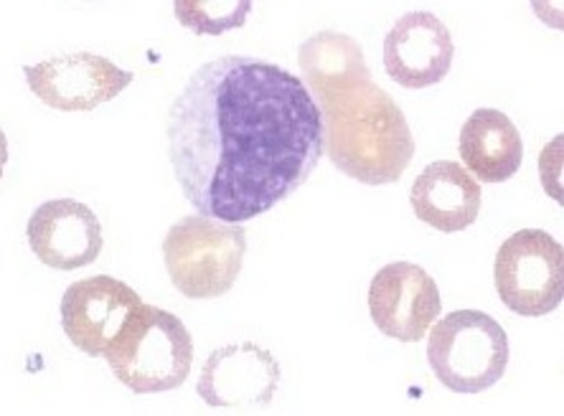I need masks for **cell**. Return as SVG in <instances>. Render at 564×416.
I'll list each match as a JSON object with an SVG mask.
<instances>
[{
	"instance_id": "cell-5",
	"label": "cell",
	"mask_w": 564,
	"mask_h": 416,
	"mask_svg": "<svg viewBox=\"0 0 564 416\" xmlns=\"http://www.w3.org/2000/svg\"><path fill=\"white\" fill-rule=\"evenodd\" d=\"M427 361L447 391L480 394L503 379L509 338L491 315L455 310L430 330Z\"/></svg>"
},
{
	"instance_id": "cell-13",
	"label": "cell",
	"mask_w": 564,
	"mask_h": 416,
	"mask_svg": "<svg viewBox=\"0 0 564 416\" xmlns=\"http://www.w3.org/2000/svg\"><path fill=\"white\" fill-rule=\"evenodd\" d=\"M484 190L478 180L453 161L427 165L412 183L410 204L414 216L443 234H455L473 227L480 214Z\"/></svg>"
},
{
	"instance_id": "cell-7",
	"label": "cell",
	"mask_w": 564,
	"mask_h": 416,
	"mask_svg": "<svg viewBox=\"0 0 564 416\" xmlns=\"http://www.w3.org/2000/svg\"><path fill=\"white\" fill-rule=\"evenodd\" d=\"M29 89L59 112H93L132 85V72L93 52L62 54L23 66Z\"/></svg>"
},
{
	"instance_id": "cell-2",
	"label": "cell",
	"mask_w": 564,
	"mask_h": 416,
	"mask_svg": "<svg viewBox=\"0 0 564 416\" xmlns=\"http://www.w3.org/2000/svg\"><path fill=\"white\" fill-rule=\"evenodd\" d=\"M323 118V150L344 176L389 186L414 157V138L400 105L371 81L369 66L305 85Z\"/></svg>"
},
{
	"instance_id": "cell-6",
	"label": "cell",
	"mask_w": 564,
	"mask_h": 416,
	"mask_svg": "<svg viewBox=\"0 0 564 416\" xmlns=\"http://www.w3.org/2000/svg\"><path fill=\"white\" fill-rule=\"evenodd\" d=\"M496 293L506 310L542 318L560 307L564 295V252L542 229H521L496 254Z\"/></svg>"
},
{
	"instance_id": "cell-1",
	"label": "cell",
	"mask_w": 564,
	"mask_h": 416,
	"mask_svg": "<svg viewBox=\"0 0 564 416\" xmlns=\"http://www.w3.org/2000/svg\"><path fill=\"white\" fill-rule=\"evenodd\" d=\"M323 118L295 74L254 56L198 66L169 112V157L202 216L245 223L311 178Z\"/></svg>"
},
{
	"instance_id": "cell-11",
	"label": "cell",
	"mask_w": 564,
	"mask_h": 416,
	"mask_svg": "<svg viewBox=\"0 0 564 416\" xmlns=\"http://www.w3.org/2000/svg\"><path fill=\"white\" fill-rule=\"evenodd\" d=\"M26 234L39 262L62 272L89 267L105 247L102 223L93 208L74 198L41 204L31 214Z\"/></svg>"
},
{
	"instance_id": "cell-10",
	"label": "cell",
	"mask_w": 564,
	"mask_h": 416,
	"mask_svg": "<svg viewBox=\"0 0 564 416\" xmlns=\"http://www.w3.org/2000/svg\"><path fill=\"white\" fill-rule=\"evenodd\" d=\"M280 376V363L262 346L231 343L209 355L196 391L217 409H254L275 398Z\"/></svg>"
},
{
	"instance_id": "cell-12",
	"label": "cell",
	"mask_w": 564,
	"mask_h": 416,
	"mask_svg": "<svg viewBox=\"0 0 564 416\" xmlns=\"http://www.w3.org/2000/svg\"><path fill=\"white\" fill-rule=\"evenodd\" d=\"M453 56L451 29L427 11L404 13L384 39L387 74L404 89L440 85L451 72Z\"/></svg>"
},
{
	"instance_id": "cell-9",
	"label": "cell",
	"mask_w": 564,
	"mask_h": 416,
	"mask_svg": "<svg viewBox=\"0 0 564 416\" xmlns=\"http://www.w3.org/2000/svg\"><path fill=\"white\" fill-rule=\"evenodd\" d=\"M443 299L430 274L412 262H394L379 270L369 287V313L384 336L402 343H420L433 328Z\"/></svg>"
},
{
	"instance_id": "cell-14",
	"label": "cell",
	"mask_w": 564,
	"mask_h": 416,
	"mask_svg": "<svg viewBox=\"0 0 564 416\" xmlns=\"http://www.w3.org/2000/svg\"><path fill=\"white\" fill-rule=\"evenodd\" d=\"M460 157L473 176L484 183L513 178L524 161V140L503 112L480 107L460 128Z\"/></svg>"
},
{
	"instance_id": "cell-8",
	"label": "cell",
	"mask_w": 564,
	"mask_h": 416,
	"mask_svg": "<svg viewBox=\"0 0 564 416\" xmlns=\"http://www.w3.org/2000/svg\"><path fill=\"white\" fill-rule=\"evenodd\" d=\"M140 305L143 299L126 282L107 274L79 280L62 297V328L77 351L99 358L107 353Z\"/></svg>"
},
{
	"instance_id": "cell-15",
	"label": "cell",
	"mask_w": 564,
	"mask_h": 416,
	"mask_svg": "<svg viewBox=\"0 0 564 416\" xmlns=\"http://www.w3.org/2000/svg\"><path fill=\"white\" fill-rule=\"evenodd\" d=\"M252 11V0H235V3H217V0H176L173 13L181 26L198 33V36H219V33L237 31L247 23Z\"/></svg>"
},
{
	"instance_id": "cell-4",
	"label": "cell",
	"mask_w": 564,
	"mask_h": 416,
	"mask_svg": "<svg viewBox=\"0 0 564 416\" xmlns=\"http://www.w3.org/2000/svg\"><path fill=\"white\" fill-rule=\"evenodd\" d=\"M247 231L209 216H186L163 239V260L173 287L188 299L227 295L242 272Z\"/></svg>"
},
{
	"instance_id": "cell-3",
	"label": "cell",
	"mask_w": 564,
	"mask_h": 416,
	"mask_svg": "<svg viewBox=\"0 0 564 416\" xmlns=\"http://www.w3.org/2000/svg\"><path fill=\"white\" fill-rule=\"evenodd\" d=\"M105 358L132 394H163L188 379L194 340L176 315L143 303Z\"/></svg>"
}]
</instances>
